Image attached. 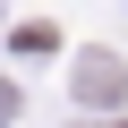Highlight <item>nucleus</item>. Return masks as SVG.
Segmentation results:
<instances>
[{
  "mask_svg": "<svg viewBox=\"0 0 128 128\" xmlns=\"http://www.w3.org/2000/svg\"><path fill=\"white\" fill-rule=\"evenodd\" d=\"M77 102H94V111H120V102H128V68L94 51L86 68H77Z\"/></svg>",
  "mask_w": 128,
  "mask_h": 128,
  "instance_id": "obj_1",
  "label": "nucleus"
}]
</instances>
